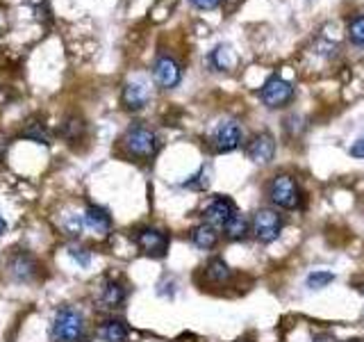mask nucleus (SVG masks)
Returning a JSON list of instances; mask_svg holds the SVG:
<instances>
[{"mask_svg": "<svg viewBox=\"0 0 364 342\" xmlns=\"http://www.w3.org/2000/svg\"><path fill=\"white\" fill-rule=\"evenodd\" d=\"M85 333V317L73 306L60 308L50 324L53 342H80Z\"/></svg>", "mask_w": 364, "mask_h": 342, "instance_id": "1", "label": "nucleus"}, {"mask_svg": "<svg viewBox=\"0 0 364 342\" xmlns=\"http://www.w3.org/2000/svg\"><path fill=\"white\" fill-rule=\"evenodd\" d=\"M267 197L273 205H278L282 210H296L303 203V192L299 187V182L289 174L273 176L267 185Z\"/></svg>", "mask_w": 364, "mask_h": 342, "instance_id": "2", "label": "nucleus"}, {"mask_svg": "<svg viewBox=\"0 0 364 342\" xmlns=\"http://www.w3.org/2000/svg\"><path fill=\"white\" fill-rule=\"evenodd\" d=\"M123 148L125 153L136 160H151L159 151V137L146 125H132L123 135Z\"/></svg>", "mask_w": 364, "mask_h": 342, "instance_id": "3", "label": "nucleus"}, {"mask_svg": "<svg viewBox=\"0 0 364 342\" xmlns=\"http://www.w3.org/2000/svg\"><path fill=\"white\" fill-rule=\"evenodd\" d=\"M282 226H284V219H282V214L278 210L259 208L253 214V222H250V233L255 235L257 242L271 244V242H276L278 235L282 233Z\"/></svg>", "mask_w": 364, "mask_h": 342, "instance_id": "4", "label": "nucleus"}, {"mask_svg": "<svg viewBox=\"0 0 364 342\" xmlns=\"http://www.w3.org/2000/svg\"><path fill=\"white\" fill-rule=\"evenodd\" d=\"M132 239H134V244L139 247L141 254L151 256V258H164L166 251H168V235L155 226L136 228Z\"/></svg>", "mask_w": 364, "mask_h": 342, "instance_id": "5", "label": "nucleus"}, {"mask_svg": "<svg viewBox=\"0 0 364 342\" xmlns=\"http://www.w3.org/2000/svg\"><path fill=\"white\" fill-rule=\"evenodd\" d=\"M242 140H244L242 125L235 119H225L214 128L210 144L214 148V153H232L242 146Z\"/></svg>", "mask_w": 364, "mask_h": 342, "instance_id": "6", "label": "nucleus"}, {"mask_svg": "<svg viewBox=\"0 0 364 342\" xmlns=\"http://www.w3.org/2000/svg\"><path fill=\"white\" fill-rule=\"evenodd\" d=\"M259 98L269 110H278L294 100V87L280 76H271L259 89Z\"/></svg>", "mask_w": 364, "mask_h": 342, "instance_id": "7", "label": "nucleus"}, {"mask_svg": "<svg viewBox=\"0 0 364 342\" xmlns=\"http://www.w3.org/2000/svg\"><path fill=\"white\" fill-rule=\"evenodd\" d=\"M237 214V205L230 197H221L216 194L203 208V222L214 228H225V224Z\"/></svg>", "mask_w": 364, "mask_h": 342, "instance_id": "8", "label": "nucleus"}, {"mask_svg": "<svg viewBox=\"0 0 364 342\" xmlns=\"http://www.w3.org/2000/svg\"><path fill=\"white\" fill-rule=\"evenodd\" d=\"M153 80L162 89H173L182 80V66L173 55H157L153 62Z\"/></svg>", "mask_w": 364, "mask_h": 342, "instance_id": "9", "label": "nucleus"}, {"mask_svg": "<svg viewBox=\"0 0 364 342\" xmlns=\"http://www.w3.org/2000/svg\"><path fill=\"white\" fill-rule=\"evenodd\" d=\"M246 155L255 165H269L276 155V140L271 133H257L246 146Z\"/></svg>", "mask_w": 364, "mask_h": 342, "instance_id": "10", "label": "nucleus"}, {"mask_svg": "<svg viewBox=\"0 0 364 342\" xmlns=\"http://www.w3.org/2000/svg\"><path fill=\"white\" fill-rule=\"evenodd\" d=\"M189 239H191V244L196 247V249H200V251H212L216 244H219V228H214V226L203 222V224L191 228Z\"/></svg>", "mask_w": 364, "mask_h": 342, "instance_id": "11", "label": "nucleus"}, {"mask_svg": "<svg viewBox=\"0 0 364 342\" xmlns=\"http://www.w3.org/2000/svg\"><path fill=\"white\" fill-rule=\"evenodd\" d=\"M85 226L89 231H94L98 235H107L109 228H112V217L105 208H100V205H89L85 210Z\"/></svg>", "mask_w": 364, "mask_h": 342, "instance_id": "12", "label": "nucleus"}, {"mask_svg": "<svg viewBox=\"0 0 364 342\" xmlns=\"http://www.w3.org/2000/svg\"><path fill=\"white\" fill-rule=\"evenodd\" d=\"M148 89L141 83H128L123 87V105L130 112H139L148 105Z\"/></svg>", "mask_w": 364, "mask_h": 342, "instance_id": "13", "label": "nucleus"}, {"mask_svg": "<svg viewBox=\"0 0 364 342\" xmlns=\"http://www.w3.org/2000/svg\"><path fill=\"white\" fill-rule=\"evenodd\" d=\"M125 296L128 292L119 281H107L100 290V304L102 308H121L125 304Z\"/></svg>", "mask_w": 364, "mask_h": 342, "instance_id": "14", "label": "nucleus"}, {"mask_svg": "<svg viewBox=\"0 0 364 342\" xmlns=\"http://www.w3.org/2000/svg\"><path fill=\"white\" fill-rule=\"evenodd\" d=\"M9 271L16 281H30L34 271H37V265H34V260L28 254H16L9 260Z\"/></svg>", "mask_w": 364, "mask_h": 342, "instance_id": "15", "label": "nucleus"}, {"mask_svg": "<svg viewBox=\"0 0 364 342\" xmlns=\"http://www.w3.org/2000/svg\"><path fill=\"white\" fill-rule=\"evenodd\" d=\"M98 338L102 342H125L128 340V326L121 319H107L98 328Z\"/></svg>", "mask_w": 364, "mask_h": 342, "instance_id": "16", "label": "nucleus"}, {"mask_svg": "<svg viewBox=\"0 0 364 342\" xmlns=\"http://www.w3.org/2000/svg\"><path fill=\"white\" fill-rule=\"evenodd\" d=\"M205 276H208V281L214 285H225V283H230L232 271L221 258H212L208 262V267H205Z\"/></svg>", "mask_w": 364, "mask_h": 342, "instance_id": "17", "label": "nucleus"}, {"mask_svg": "<svg viewBox=\"0 0 364 342\" xmlns=\"http://www.w3.org/2000/svg\"><path fill=\"white\" fill-rule=\"evenodd\" d=\"M223 233H225V237L228 239H232V242H239V239H246V235L250 233V222L246 219L244 214H235L230 222L225 224V228H223Z\"/></svg>", "mask_w": 364, "mask_h": 342, "instance_id": "18", "label": "nucleus"}, {"mask_svg": "<svg viewBox=\"0 0 364 342\" xmlns=\"http://www.w3.org/2000/svg\"><path fill=\"white\" fill-rule=\"evenodd\" d=\"M208 62H210V66L214 68V71H228L230 68V64H232V60H230V48L228 46H216V48L210 53V57H208Z\"/></svg>", "mask_w": 364, "mask_h": 342, "instance_id": "19", "label": "nucleus"}, {"mask_svg": "<svg viewBox=\"0 0 364 342\" xmlns=\"http://www.w3.org/2000/svg\"><path fill=\"white\" fill-rule=\"evenodd\" d=\"M335 281V274L333 271H326V269H314L310 276H307V281H305V285L310 290H323V288H328L330 283Z\"/></svg>", "mask_w": 364, "mask_h": 342, "instance_id": "20", "label": "nucleus"}, {"mask_svg": "<svg viewBox=\"0 0 364 342\" xmlns=\"http://www.w3.org/2000/svg\"><path fill=\"white\" fill-rule=\"evenodd\" d=\"M348 39L353 46H364V14H358L348 21Z\"/></svg>", "mask_w": 364, "mask_h": 342, "instance_id": "21", "label": "nucleus"}, {"mask_svg": "<svg viewBox=\"0 0 364 342\" xmlns=\"http://www.w3.org/2000/svg\"><path fill=\"white\" fill-rule=\"evenodd\" d=\"M187 190H196V192H205L210 187V167H200V171L196 176H191L189 180H185Z\"/></svg>", "mask_w": 364, "mask_h": 342, "instance_id": "22", "label": "nucleus"}, {"mask_svg": "<svg viewBox=\"0 0 364 342\" xmlns=\"http://www.w3.org/2000/svg\"><path fill=\"white\" fill-rule=\"evenodd\" d=\"M82 228H85V217H80V214L66 217V222H64V231H66L68 235H80V233H82Z\"/></svg>", "mask_w": 364, "mask_h": 342, "instance_id": "23", "label": "nucleus"}, {"mask_svg": "<svg viewBox=\"0 0 364 342\" xmlns=\"http://www.w3.org/2000/svg\"><path fill=\"white\" fill-rule=\"evenodd\" d=\"M68 251H71V256H73L82 267H87L89 262H91V251H87L85 247H71Z\"/></svg>", "mask_w": 364, "mask_h": 342, "instance_id": "24", "label": "nucleus"}, {"mask_svg": "<svg viewBox=\"0 0 364 342\" xmlns=\"http://www.w3.org/2000/svg\"><path fill=\"white\" fill-rule=\"evenodd\" d=\"M189 3L200 11H212L221 5V0H189Z\"/></svg>", "mask_w": 364, "mask_h": 342, "instance_id": "25", "label": "nucleus"}, {"mask_svg": "<svg viewBox=\"0 0 364 342\" xmlns=\"http://www.w3.org/2000/svg\"><path fill=\"white\" fill-rule=\"evenodd\" d=\"M350 155H353V157H358V160L364 157V135L360 137L358 142H353V146H350Z\"/></svg>", "mask_w": 364, "mask_h": 342, "instance_id": "26", "label": "nucleus"}, {"mask_svg": "<svg viewBox=\"0 0 364 342\" xmlns=\"http://www.w3.org/2000/svg\"><path fill=\"white\" fill-rule=\"evenodd\" d=\"M26 137H32V140H37V142H46V135H43V130L39 128V125H32L30 130H26Z\"/></svg>", "mask_w": 364, "mask_h": 342, "instance_id": "27", "label": "nucleus"}, {"mask_svg": "<svg viewBox=\"0 0 364 342\" xmlns=\"http://www.w3.org/2000/svg\"><path fill=\"white\" fill-rule=\"evenodd\" d=\"M7 233V222H5V217L0 214V235H5Z\"/></svg>", "mask_w": 364, "mask_h": 342, "instance_id": "28", "label": "nucleus"}, {"mask_svg": "<svg viewBox=\"0 0 364 342\" xmlns=\"http://www.w3.org/2000/svg\"><path fill=\"white\" fill-rule=\"evenodd\" d=\"M314 342H335V338H330V336H326V333H323V336H318Z\"/></svg>", "mask_w": 364, "mask_h": 342, "instance_id": "29", "label": "nucleus"}]
</instances>
